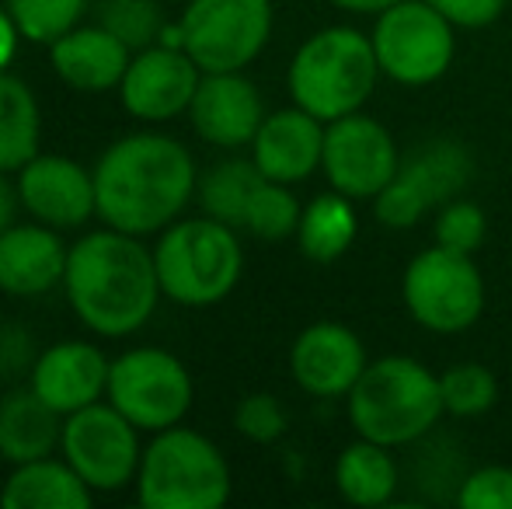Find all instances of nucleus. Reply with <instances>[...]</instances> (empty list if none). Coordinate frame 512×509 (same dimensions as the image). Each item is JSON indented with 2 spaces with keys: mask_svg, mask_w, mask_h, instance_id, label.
Masks as SVG:
<instances>
[{
  "mask_svg": "<svg viewBox=\"0 0 512 509\" xmlns=\"http://www.w3.org/2000/svg\"><path fill=\"white\" fill-rule=\"evenodd\" d=\"M345 412L363 440L384 443L391 450L418 443L446 415L439 374L411 356L370 360L345 398Z\"/></svg>",
  "mask_w": 512,
  "mask_h": 509,
  "instance_id": "obj_3",
  "label": "nucleus"
},
{
  "mask_svg": "<svg viewBox=\"0 0 512 509\" xmlns=\"http://www.w3.org/2000/svg\"><path fill=\"white\" fill-rule=\"evenodd\" d=\"M300 213L304 206L297 203V196L290 192V185L262 178L248 203V217H244V231L255 234L262 241H286L297 238Z\"/></svg>",
  "mask_w": 512,
  "mask_h": 509,
  "instance_id": "obj_28",
  "label": "nucleus"
},
{
  "mask_svg": "<svg viewBox=\"0 0 512 509\" xmlns=\"http://www.w3.org/2000/svg\"><path fill=\"white\" fill-rule=\"evenodd\" d=\"M164 297L185 307H209L230 297L244 272L237 231L213 217L178 220L164 227L154 248Z\"/></svg>",
  "mask_w": 512,
  "mask_h": 509,
  "instance_id": "obj_5",
  "label": "nucleus"
},
{
  "mask_svg": "<svg viewBox=\"0 0 512 509\" xmlns=\"http://www.w3.org/2000/svg\"><path fill=\"white\" fill-rule=\"evenodd\" d=\"M18 203H21V192L7 182V171H0V234L18 224Z\"/></svg>",
  "mask_w": 512,
  "mask_h": 509,
  "instance_id": "obj_38",
  "label": "nucleus"
},
{
  "mask_svg": "<svg viewBox=\"0 0 512 509\" xmlns=\"http://www.w3.org/2000/svg\"><path fill=\"white\" fill-rule=\"evenodd\" d=\"M108 374H112V363L98 346L60 342L39 353L28 387L60 415H70L102 401V394H108Z\"/></svg>",
  "mask_w": 512,
  "mask_h": 509,
  "instance_id": "obj_18",
  "label": "nucleus"
},
{
  "mask_svg": "<svg viewBox=\"0 0 512 509\" xmlns=\"http://www.w3.org/2000/svg\"><path fill=\"white\" fill-rule=\"evenodd\" d=\"M4 4L18 32L28 42H46V46L77 28L81 14L88 11V0H4Z\"/></svg>",
  "mask_w": 512,
  "mask_h": 509,
  "instance_id": "obj_30",
  "label": "nucleus"
},
{
  "mask_svg": "<svg viewBox=\"0 0 512 509\" xmlns=\"http://www.w3.org/2000/svg\"><path fill=\"white\" fill-rule=\"evenodd\" d=\"M460 509H512V468L485 464L471 471L457 489Z\"/></svg>",
  "mask_w": 512,
  "mask_h": 509,
  "instance_id": "obj_34",
  "label": "nucleus"
},
{
  "mask_svg": "<svg viewBox=\"0 0 512 509\" xmlns=\"http://www.w3.org/2000/svg\"><path fill=\"white\" fill-rule=\"evenodd\" d=\"M324 157V123L300 105L279 109L262 119L251 140V161L265 178L283 185H300L321 168Z\"/></svg>",
  "mask_w": 512,
  "mask_h": 509,
  "instance_id": "obj_17",
  "label": "nucleus"
},
{
  "mask_svg": "<svg viewBox=\"0 0 512 509\" xmlns=\"http://www.w3.org/2000/svg\"><path fill=\"white\" fill-rule=\"evenodd\" d=\"M380 77L384 74H380L370 32H359L352 25H328L293 53L286 88L293 95V105H300L321 123H331V119L363 112Z\"/></svg>",
  "mask_w": 512,
  "mask_h": 509,
  "instance_id": "obj_4",
  "label": "nucleus"
},
{
  "mask_svg": "<svg viewBox=\"0 0 512 509\" xmlns=\"http://www.w3.org/2000/svg\"><path fill=\"white\" fill-rule=\"evenodd\" d=\"M488 238V220L485 210L471 199H450L439 206L436 213V245L450 248V252L474 255Z\"/></svg>",
  "mask_w": 512,
  "mask_h": 509,
  "instance_id": "obj_32",
  "label": "nucleus"
},
{
  "mask_svg": "<svg viewBox=\"0 0 512 509\" xmlns=\"http://www.w3.org/2000/svg\"><path fill=\"white\" fill-rule=\"evenodd\" d=\"M189 116L206 143L234 150L251 147L265 119V105L258 88L241 70H227V74H203Z\"/></svg>",
  "mask_w": 512,
  "mask_h": 509,
  "instance_id": "obj_16",
  "label": "nucleus"
},
{
  "mask_svg": "<svg viewBox=\"0 0 512 509\" xmlns=\"http://www.w3.org/2000/svg\"><path fill=\"white\" fill-rule=\"evenodd\" d=\"M401 168L391 129L366 112L324 123L321 171L335 192L349 199H373Z\"/></svg>",
  "mask_w": 512,
  "mask_h": 509,
  "instance_id": "obj_12",
  "label": "nucleus"
},
{
  "mask_svg": "<svg viewBox=\"0 0 512 509\" xmlns=\"http://www.w3.org/2000/svg\"><path fill=\"white\" fill-rule=\"evenodd\" d=\"M203 70L185 49L175 46H147L129 60V70L119 84V98L129 116L143 123H168V119L189 112Z\"/></svg>",
  "mask_w": 512,
  "mask_h": 509,
  "instance_id": "obj_13",
  "label": "nucleus"
},
{
  "mask_svg": "<svg viewBox=\"0 0 512 509\" xmlns=\"http://www.w3.org/2000/svg\"><path fill=\"white\" fill-rule=\"evenodd\" d=\"M474 175V161L464 143L457 140H429L418 143L408 157H401L398 178L415 189L429 210H439L443 203L457 199L464 185Z\"/></svg>",
  "mask_w": 512,
  "mask_h": 509,
  "instance_id": "obj_23",
  "label": "nucleus"
},
{
  "mask_svg": "<svg viewBox=\"0 0 512 509\" xmlns=\"http://www.w3.org/2000/svg\"><path fill=\"white\" fill-rule=\"evenodd\" d=\"M98 21L136 53L161 39L164 28L157 0H98Z\"/></svg>",
  "mask_w": 512,
  "mask_h": 509,
  "instance_id": "obj_31",
  "label": "nucleus"
},
{
  "mask_svg": "<svg viewBox=\"0 0 512 509\" xmlns=\"http://www.w3.org/2000/svg\"><path fill=\"white\" fill-rule=\"evenodd\" d=\"M18 25L7 11H0V70H7V63L14 60V49H18Z\"/></svg>",
  "mask_w": 512,
  "mask_h": 509,
  "instance_id": "obj_39",
  "label": "nucleus"
},
{
  "mask_svg": "<svg viewBox=\"0 0 512 509\" xmlns=\"http://www.w3.org/2000/svg\"><path fill=\"white\" fill-rule=\"evenodd\" d=\"M370 203H373L377 220L384 227H391V231H408V227L422 224V217L429 213V206H425L422 199L415 196V189L401 182L398 175H394L391 182H387L384 189L370 199Z\"/></svg>",
  "mask_w": 512,
  "mask_h": 509,
  "instance_id": "obj_35",
  "label": "nucleus"
},
{
  "mask_svg": "<svg viewBox=\"0 0 512 509\" xmlns=\"http://www.w3.org/2000/svg\"><path fill=\"white\" fill-rule=\"evenodd\" d=\"M401 300L415 325L436 335H457L478 325L485 311V276L474 255L432 245L408 262Z\"/></svg>",
  "mask_w": 512,
  "mask_h": 509,
  "instance_id": "obj_7",
  "label": "nucleus"
},
{
  "mask_svg": "<svg viewBox=\"0 0 512 509\" xmlns=\"http://www.w3.org/2000/svg\"><path fill=\"white\" fill-rule=\"evenodd\" d=\"M262 171L255 161H241V157H230L220 161L199 178V206H203L206 217L220 220V224L244 231V217H248V203L255 196L258 182H262Z\"/></svg>",
  "mask_w": 512,
  "mask_h": 509,
  "instance_id": "obj_27",
  "label": "nucleus"
},
{
  "mask_svg": "<svg viewBox=\"0 0 512 509\" xmlns=\"http://www.w3.org/2000/svg\"><path fill=\"white\" fill-rule=\"evenodd\" d=\"M199 189L189 147L161 133H133L102 154L95 168L98 217L133 238L175 224Z\"/></svg>",
  "mask_w": 512,
  "mask_h": 509,
  "instance_id": "obj_1",
  "label": "nucleus"
},
{
  "mask_svg": "<svg viewBox=\"0 0 512 509\" xmlns=\"http://www.w3.org/2000/svg\"><path fill=\"white\" fill-rule=\"evenodd\" d=\"M140 429L108 401L70 412L63 419V457L95 492H119L136 478L143 461Z\"/></svg>",
  "mask_w": 512,
  "mask_h": 509,
  "instance_id": "obj_11",
  "label": "nucleus"
},
{
  "mask_svg": "<svg viewBox=\"0 0 512 509\" xmlns=\"http://www.w3.org/2000/svg\"><path fill=\"white\" fill-rule=\"evenodd\" d=\"M91 503H95V489L70 468L67 457L14 464L0 492L4 509H91Z\"/></svg>",
  "mask_w": 512,
  "mask_h": 509,
  "instance_id": "obj_22",
  "label": "nucleus"
},
{
  "mask_svg": "<svg viewBox=\"0 0 512 509\" xmlns=\"http://www.w3.org/2000/svg\"><path fill=\"white\" fill-rule=\"evenodd\" d=\"M429 4L457 28H485L506 11V0H429Z\"/></svg>",
  "mask_w": 512,
  "mask_h": 509,
  "instance_id": "obj_36",
  "label": "nucleus"
},
{
  "mask_svg": "<svg viewBox=\"0 0 512 509\" xmlns=\"http://www.w3.org/2000/svg\"><path fill=\"white\" fill-rule=\"evenodd\" d=\"M63 290L77 318L108 339L140 332L164 293L154 252L115 227L84 234L70 248Z\"/></svg>",
  "mask_w": 512,
  "mask_h": 509,
  "instance_id": "obj_2",
  "label": "nucleus"
},
{
  "mask_svg": "<svg viewBox=\"0 0 512 509\" xmlns=\"http://www.w3.org/2000/svg\"><path fill=\"white\" fill-rule=\"evenodd\" d=\"M328 4L342 7V11H349V14H373V18H377L380 11H387V7L398 4V0H328Z\"/></svg>",
  "mask_w": 512,
  "mask_h": 509,
  "instance_id": "obj_40",
  "label": "nucleus"
},
{
  "mask_svg": "<svg viewBox=\"0 0 512 509\" xmlns=\"http://www.w3.org/2000/svg\"><path fill=\"white\" fill-rule=\"evenodd\" d=\"M178 25L203 74L244 70L272 35V0H189Z\"/></svg>",
  "mask_w": 512,
  "mask_h": 509,
  "instance_id": "obj_9",
  "label": "nucleus"
},
{
  "mask_svg": "<svg viewBox=\"0 0 512 509\" xmlns=\"http://www.w3.org/2000/svg\"><path fill=\"white\" fill-rule=\"evenodd\" d=\"M42 116L32 88L0 70V171H21L39 154Z\"/></svg>",
  "mask_w": 512,
  "mask_h": 509,
  "instance_id": "obj_26",
  "label": "nucleus"
},
{
  "mask_svg": "<svg viewBox=\"0 0 512 509\" xmlns=\"http://www.w3.org/2000/svg\"><path fill=\"white\" fill-rule=\"evenodd\" d=\"M35 346H32V335L25 328H4L0 332V377H14V374H32L35 360L32 356Z\"/></svg>",
  "mask_w": 512,
  "mask_h": 509,
  "instance_id": "obj_37",
  "label": "nucleus"
},
{
  "mask_svg": "<svg viewBox=\"0 0 512 509\" xmlns=\"http://www.w3.org/2000/svg\"><path fill=\"white\" fill-rule=\"evenodd\" d=\"M21 206L49 227H77L98 213L95 171L60 154H35L18 178Z\"/></svg>",
  "mask_w": 512,
  "mask_h": 509,
  "instance_id": "obj_15",
  "label": "nucleus"
},
{
  "mask_svg": "<svg viewBox=\"0 0 512 509\" xmlns=\"http://www.w3.org/2000/svg\"><path fill=\"white\" fill-rule=\"evenodd\" d=\"M352 203L356 199L342 196L335 189L310 199L304 213H300V227H297V245L304 258L317 265H331L349 252L359 234V217Z\"/></svg>",
  "mask_w": 512,
  "mask_h": 509,
  "instance_id": "obj_25",
  "label": "nucleus"
},
{
  "mask_svg": "<svg viewBox=\"0 0 512 509\" xmlns=\"http://www.w3.org/2000/svg\"><path fill=\"white\" fill-rule=\"evenodd\" d=\"M63 419L32 387L0 398V457L11 464H28L49 457L63 443Z\"/></svg>",
  "mask_w": 512,
  "mask_h": 509,
  "instance_id": "obj_21",
  "label": "nucleus"
},
{
  "mask_svg": "<svg viewBox=\"0 0 512 509\" xmlns=\"http://www.w3.org/2000/svg\"><path fill=\"white\" fill-rule=\"evenodd\" d=\"M192 377L178 356L164 349H133L112 363L108 401L143 433L182 426L192 408Z\"/></svg>",
  "mask_w": 512,
  "mask_h": 509,
  "instance_id": "obj_10",
  "label": "nucleus"
},
{
  "mask_svg": "<svg viewBox=\"0 0 512 509\" xmlns=\"http://www.w3.org/2000/svg\"><path fill=\"white\" fill-rule=\"evenodd\" d=\"M335 489L345 503L377 509L387 506L398 492V461L394 450L359 436L356 443L338 454L335 461Z\"/></svg>",
  "mask_w": 512,
  "mask_h": 509,
  "instance_id": "obj_24",
  "label": "nucleus"
},
{
  "mask_svg": "<svg viewBox=\"0 0 512 509\" xmlns=\"http://www.w3.org/2000/svg\"><path fill=\"white\" fill-rule=\"evenodd\" d=\"M290 419H286V408L276 394L255 391L244 394L234 408V429L251 443H276L286 433Z\"/></svg>",
  "mask_w": 512,
  "mask_h": 509,
  "instance_id": "obj_33",
  "label": "nucleus"
},
{
  "mask_svg": "<svg viewBox=\"0 0 512 509\" xmlns=\"http://www.w3.org/2000/svg\"><path fill=\"white\" fill-rule=\"evenodd\" d=\"M136 492L147 509H220L230 499V464L203 433L171 426L143 450Z\"/></svg>",
  "mask_w": 512,
  "mask_h": 509,
  "instance_id": "obj_6",
  "label": "nucleus"
},
{
  "mask_svg": "<svg viewBox=\"0 0 512 509\" xmlns=\"http://www.w3.org/2000/svg\"><path fill=\"white\" fill-rule=\"evenodd\" d=\"M366 367L363 339L338 321L307 325L290 349V374L310 398H349Z\"/></svg>",
  "mask_w": 512,
  "mask_h": 509,
  "instance_id": "obj_14",
  "label": "nucleus"
},
{
  "mask_svg": "<svg viewBox=\"0 0 512 509\" xmlns=\"http://www.w3.org/2000/svg\"><path fill=\"white\" fill-rule=\"evenodd\" d=\"M439 391H443L446 415L457 419H474L485 415L499 401V381L485 363H453L439 374Z\"/></svg>",
  "mask_w": 512,
  "mask_h": 509,
  "instance_id": "obj_29",
  "label": "nucleus"
},
{
  "mask_svg": "<svg viewBox=\"0 0 512 509\" xmlns=\"http://www.w3.org/2000/svg\"><path fill=\"white\" fill-rule=\"evenodd\" d=\"M457 25L446 21L429 0H398L373 21V53L380 74L405 88L436 84L457 56Z\"/></svg>",
  "mask_w": 512,
  "mask_h": 509,
  "instance_id": "obj_8",
  "label": "nucleus"
},
{
  "mask_svg": "<svg viewBox=\"0 0 512 509\" xmlns=\"http://www.w3.org/2000/svg\"><path fill=\"white\" fill-rule=\"evenodd\" d=\"M49 56H53V70L60 74L63 84L77 91H108L119 88L122 77L133 60V49L112 35L105 25L95 28H70L56 42H49Z\"/></svg>",
  "mask_w": 512,
  "mask_h": 509,
  "instance_id": "obj_20",
  "label": "nucleus"
},
{
  "mask_svg": "<svg viewBox=\"0 0 512 509\" xmlns=\"http://www.w3.org/2000/svg\"><path fill=\"white\" fill-rule=\"evenodd\" d=\"M67 255L49 224H14L0 234V290L14 297H39L63 283Z\"/></svg>",
  "mask_w": 512,
  "mask_h": 509,
  "instance_id": "obj_19",
  "label": "nucleus"
}]
</instances>
